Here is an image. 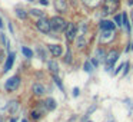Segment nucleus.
<instances>
[{
    "instance_id": "nucleus-1",
    "label": "nucleus",
    "mask_w": 133,
    "mask_h": 122,
    "mask_svg": "<svg viewBox=\"0 0 133 122\" xmlns=\"http://www.w3.org/2000/svg\"><path fill=\"white\" fill-rule=\"evenodd\" d=\"M50 25H52V29L56 30V32H63V30H66L67 26H69V23H67L64 19L59 17V16L50 19Z\"/></svg>"
},
{
    "instance_id": "nucleus-2",
    "label": "nucleus",
    "mask_w": 133,
    "mask_h": 122,
    "mask_svg": "<svg viewBox=\"0 0 133 122\" xmlns=\"http://www.w3.org/2000/svg\"><path fill=\"white\" fill-rule=\"evenodd\" d=\"M119 0H104L103 13H115L119 9Z\"/></svg>"
},
{
    "instance_id": "nucleus-3",
    "label": "nucleus",
    "mask_w": 133,
    "mask_h": 122,
    "mask_svg": "<svg viewBox=\"0 0 133 122\" xmlns=\"http://www.w3.org/2000/svg\"><path fill=\"white\" fill-rule=\"evenodd\" d=\"M117 58H119L117 50H110V52L107 53V56H106V70L112 69L113 65L116 63V60H117Z\"/></svg>"
},
{
    "instance_id": "nucleus-4",
    "label": "nucleus",
    "mask_w": 133,
    "mask_h": 122,
    "mask_svg": "<svg viewBox=\"0 0 133 122\" xmlns=\"http://www.w3.org/2000/svg\"><path fill=\"white\" fill-rule=\"evenodd\" d=\"M36 27H37L42 33H49L50 29H52V25H50V22L46 20V19H39V20L36 22Z\"/></svg>"
},
{
    "instance_id": "nucleus-5",
    "label": "nucleus",
    "mask_w": 133,
    "mask_h": 122,
    "mask_svg": "<svg viewBox=\"0 0 133 122\" xmlns=\"http://www.w3.org/2000/svg\"><path fill=\"white\" fill-rule=\"evenodd\" d=\"M19 85H20V78H19V76H12L10 79L6 81L4 88H6V90H15Z\"/></svg>"
},
{
    "instance_id": "nucleus-6",
    "label": "nucleus",
    "mask_w": 133,
    "mask_h": 122,
    "mask_svg": "<svg viewBox=\"0 0 133 122\" xmlns=\"http://www.w3.org/2000/svg\"><path fill=\"white\" fill-rule=\"evenodd\" d=\"M115 39V30H103L100 35V43H110Z\"/></svg>"
},
{
    "instance_id": "nucleus-7",
    "label": "nucleus",
    "mask_w": 133,
    "mask_h": 122,
    "mask_svg": "<svg viewBox=\"0 0 133 122\" xmlns=\"http://www.w3.org/2000/svg\"><path fill=\"white\" fill-rule=\"evenodd\" d=\"M66 38H67V40H70V42L76 38V26L73 23H69V26H67V29H66Z\"/></svg>"
},
{
    "instance_id": "nucleus-8",
    "label": "nucleus",
    "mask_w": 133,
    "mask_h": 122,
    "mask_svg": "<svg viewBox=\"0 0 133 122\" xmlns=\"http://www.w3.org/2000/svg\"><path fill=\"white\" fill-rule=\"evenodd\" d=\"M55 9L57 10V12L63 13L67 10V3L66 0H55Z\"/></svg>"
},
{
    "instance_id": "nucleus-9",
    "label": "nucleus",
    "mask_w": 133,
    "mask_h": 122,
    "mask_svg": "<svg viewBox=\"0 0 133 122\" xmlns=\"http://www.w3.org/2000/svg\"><path fill=\"white\" fill-rule=\"evenodd\" d=\"M13 62H15V53H9V56H7L6 62H4V72H7V70L12 69Z\"/></svg>"
},
{
    "instance_id": "nucleus-10",
    "label": "nucleus",
    "mask_w": 133,
    "mask_h": 122,
    "mask_svg": "<svg viewBox=\"0 0 133 122\" xmlns=\"http://www.w3.org/2000/svg\"><path fill=\"white\" fill-rule=\"evenodd\" d=\"M49 50L52 52L53 56H60L62 52H63V49H62L60 45H50V46H49Z\"/></svg>"
},
{
    "instance_id": "nucleus-11",
    "label": "nucleus",
    "mask_w": 133,
    "mask_h": 122,
    "mask_svg": "<svg viewBox=\"0 0 133 122\" xmlns=\"http://www.w3.org/2000/svg\"><path fill=\"white\" fill-rule=\"evenodd\" d=\"M100 27L103 30H115V23L110 20H102L100 22Z\"/></svg>"
},
{
    "instance_id": "nucleus-12",
    "label": "nucleus",
    "mask_w": 133,
    "mask_h": 122,
    "mask_svg": "<svg viewBox=\"0 0 133 122\" xmlns=\"http://www.w3.org/2000/svg\"><path fill=\"white\" fill-rule=\"evenodd\" d=\"M33 93L35 95H43L44 93V88H43V85H40V83H35L33 85Z\"/></svg>"
},
{
    "instance_id": "nucleus-13",
    "label": "nucleus",
    "mask_w": 133,
    "mask_h": 122,
    "mask_svg": "<svg viewBox=\"0 0 133 122\" xmlns=\"http://www.w3.org/2000/svg\"><path fill=\"white\" fill-rule=\"evenodd\" d=\"M49 69H50V72H52L53 75H57V73H59V65H57V62L50 60L49 62Z\"/></svg>"
},
{
    "instance_id": "nucleus-14",
    "label": "nucleus",
    "mask_w": 133,
    "mask_h": 122,
    "mask_svg": "<svg viewBox=\"0 0 133 122\" xmlns=\"http://www.w3.org/2000/svg\"><path fill=\"white\" fill-rule=\"evenodd\" d=\"M83 2H84V4L89 6V7H97L99 4L102 3V0H83Z\"/></svg>"
},
{
    "instance_id": "nucleus-15",
    "label": "nucleus",
    "mask_w": 133,
    "mask_h": 122,
    "mask_svg": "<svg viewBox=\"0 0 133 122\" xmlns=\"http://www.w3.org/2000/svg\"><path fill=\"white\" fill-rule=\"evenodd\" d=\"M46 106H47V109H50V111H53L56 108V101L55 99H52V98H49L46 101Z\"/></svg>"
},
{
    "instance_id": "nucleus-16",
    "label": "nucleus",
    "mask_w": 133,
    "mask_h": 122,
    "mask_svg": "<svg viewBox=\"0 0 133 122\" xmlns=\"http://www.w3.org/2000/svg\"><path fill=\"white\" fill-rule=\"evenodd\" d=\"M106 56H107V55H106V53H104L102 49H97V50H96V55H95V58H97V59H99V62H100V60H103V59L106 58Z\"/></svg>"
},
{
    "instance_id": "nucleus-17",
    "label": "nucleus",
    "mask_w": 133,
    "mask_h": 122,
    "mask_svg": "<svg viewBox=\"0 0 133 122\" xmlns=\"http://www.w3.org/2000/svg\"><path fill=\"white\" fill-rule=\"evenodd\" d=\"M16 15H17V17L22 19V20H24V19L27 17V13L24 12L23 9H16Z\"/></svg>"
},
{
    "instance_id": "nucleus-18",
    "label": "nucleus",
    "mask_w": 133,
    "mask_h": 122,
    "mask_svg": "<svg viewBox=\"0 0 133 122\" xmlns=\"http://www.w3.org/2000/svg\"><path fill=\"white\" fill-rule=\"evenodd\" d=\"M53 81H55V83L59 86V89H60L62 92H63V90H64V88H63V85H62V81L57 78V75H53Z\"/></svg>"
},
{
    "instance_id": "nucleus-19",
    "label": "nucleus",
    "mask_w": 133,
    "mask_h": 122,
    "mask_svg": "<svg viewBox=\"0 0 133 122\" xmlns=\"http://www.w3.org/2000/svg\"><path fill=\"white\" fill-rule=\"evenodd\" d=\"M30 15H33V16H39L40 19H43V17H44L43 12H42V10H37V9H33V10H30Z\"/></svg>"
},
{
    "instance_id": "nucleus-20",
    "label": "nucleus",
    "mask_w": 133,
    "mask_h": 122,
    "mask_svg": "<svg viewBox=\"0 0 133 122\" xmlns=\"http://www.w3.org/2000/svg\"><path fill=\"white\" fill-rule=\"evenodd\" d=\"M76 43H77L79 47H83L84 45H86V39H84V36H83V35L79 36V38H77V42H76Z\"/></svg>"
},
{
    "instance_id": "nucleus-21",
    "label": "nucleus",
    "mask_w": 133,
    "mask_h": 122,
    "mask_svg": "<svg viewBox=\"0 0 133 122\" xmlns=\"http://www.w3.org/2000/svg\"><path fill=\"white\" fill-rule=\"evenodd\" d=\"M83 68H84V70H86L87 73H90V72L93 70V63L87 60V62H84V66H83Z\"/></svg>"
},
{
    "instance_id": "nucleus-22",
    "label": "nucleus",
    "mask_w": 133,
    "mask_h": 122,
    "mask_svg": "<svg viewBox=\"0 0 133 122\" xmlns=\"http://www.w3.org/2000/svg\"><path fill=\"white\" fill-rule=\"evenodd\" d=\"M22 52H23V55L26 56V58H33V52L29 49V47H23V49H22Z\"/></svg>"
},
{
    "instance_id": "nucleus-23",
    "label": "nucleus",
    "mask_w": 133,
    "mask_h": 122,
    "mask_svg": "<svg viewBox=\"0 0 133 122\" xmlns=\"http://www.w3.org/2000/svg\"><path fill=\"white\" fill-rule=\"evenodd\" d=\"M115 22L117 26H122L123 25V15H116L115 16Z\"/></svg>"
},
{
    "instance_id": "nucleus-24",
    "label": "nucleus",
    "mask_w": 133,
    "mask_h": 122,
    "mask_svg": "<svg viewBox=\"0 0 133 122\" xmlns=\"http://www.w3.org/2000/svg\"><path fill=\"white\" fill-rule=\"evenodd\" d=\"M123 26L126 27V30L127 32H130V23H129V20H127V16L123 13Z\"/></svg>"
},
{
    "instance_id": "nucleus-25",
    "label": "nucleus",
    "mask_w": 133,
    "mask_h": 122,
    "mask_svg": "<svg viewBox=\"0 0 133 122\" xmlns=\"http://www.w3.org/2000/svg\"><path fill=\"white\" fill-rule=\"evenodd\" d=\"M7 109H9L10 112H15V111L17 109V102H10V105L7 106Z\"/></svg>"
},
{
    "instance_id": "nucleus-26",
    "label": "nucleus",
    "mask_w": 133,
    "mask_h": 122,
    "mask_svg": "<svg viewBox=\"0 0 133 122\" xmlns=\"http://www.w3.org/2000/svg\"><path fill=\"white\" fill-rule=\"evenodd\" d=\"M70 58H72V56H70V50H69V52H67V55H66V59H64V60H66L67 63H70V60H72Z\"/></svg>"
},
{
    "instance_id": "nucleus-27",
    "label": "nucleus",
    "mask_w": 133,
    "mask_h": 122,
    "mask_svg": "<svg viewBox=\"0 0 133 122\" xmlns=\"http://www.w3.org/2000/svg\"><path fill=\"white\" fill-rule=\"evenodd\" d=\"M40 3L43 4V6H47V4H49V2H47V0H40Z\"/></svg>"
},
{
    "instance_id": "nucleus-28",
    "label": "nucleus",
    "mask_w": 133,
    "mask_h": 122,
    "mask_svg": "<svg viewBox=\"0 0 133 122\" xmlns=\"http://www.w3.org/2000/svg\"><path fill=\"white\" fill-rule=\"evenodd\" d=\"M73 95H75V96L79 95V89H77V88H75V90H73Z\"/></svg>"
},
{
    "instance_id": "nucleus-29",
    "label": "nucleus",
    "mask_w": 133,
    "mask_h": 122,
    "mask_svg": "<svg viewBox=\"0 0 133 122\" xmlns=\"http://www.w3.org/2000/svg\"><path fill=\"white\" fill-rule=\"evenodd\" d=\"M32 115H33V118H35V119H37V118H39V116H40V115H39V113H37V112H33V113H32Z\"/></svg>"
},
{
    "instance_id": "nucleus-30",
    "label": "nucleus",
    "mask_w": 133,
    "mask_h": 122,
    "mask_svg": "<svg viewBox=\"0 0 133 122\" xmlns=\"http://www.w3.org/2000/svg\"><path fill=\"white\" fill-rule=\"evenodd\" d=\"M9 29H10V32L13 33V26H12V23H9Z\"/></svg>"
},
{
    "instance_id": "nucleus-31",
    "label": "nucleus",
    "mask_w": 133,
    "mask_h": 122,
    "mask_svg": "<svg viewBox=\"0 0 133 122\" xmlns=\"http://www.w3.org/2000/svg\"><path fill=\"white\" fill-rule=\"evenodd\" d=\"M127 3H129V4H133V0H127Z\"/></svg>"
},
{
    "instance_id": "nucleus-32",
    "label": "nucleus",
    "mask_w": 133,
    "mask_h": 122,
    "mask_svg": "<svg viewBox=\"0 0 133 122\" xmlns=\"http://www.w3.org/2000/svg\"><path fill=\"white\" fill-rule=\"evenodd\" d=\"M0 27H3V22H2V19H0Z\"/></svg>"
},
{
    "instance_id": "nucleus-33",
    "label": "nucleus",
    "mask_w": 133,
    "mask_h": 122,
    "mask_svg": "<svg viewBox=\"0 0 133 122\" xmlns=\"http://www.w3.org/2000/svg\"><path fill=\"white\" fill-rule=\"evenodd\" d=\"M130 49H132V50H133V42H132V46H130Z\"/></svg>"
},
{
    "instance_id": "nucleus-34",
    "label": "nucleus",
    "mask_w": 133,
    "mask_h": 122,
    "mask_svg": "<svg viewBox=\"0 0 133 122\" xmlns=\"http://www.w3.org/2000/svg\"><path fill=\"white\" fill-rule=\"evenodd\" d=\"M10 122H16V119H12V121H10Z\"/></svg>"
},
{
    "instance_id": "nucleus-35",
    "label": "nucleus",
    "mask_w": 133,
    "mask_h": 122,
    "mask_svg": "<svg viewBox=\"0 0 133 122\" xmlns=\"http://www.w3.org/2000/svg\"><path fill=\"white\" fill-rule=\"evenodd\" d=\"M22 122H27V121H26V119H23V121H22Z\"/></svg>"
},
{
    "instance_id": "nucleus-36",
    "label": "nucleus",
    "mask_w": 133,
    "mask_h": 122,
    "mask_svg": "<svg viewBox=\"0 0 133 122\" xmlns=\"http://www.w3.org/2000/svg\"><path fill=\"white\" fill-rule=\"evenodd\" d=\"M29 2H36V0H29Z\"/></svg>"
}]
</instances>
